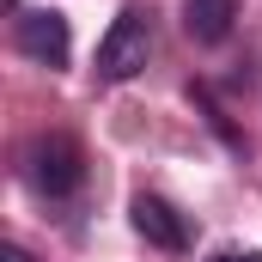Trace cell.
Here are the masks:
<instances>
[{"label": "cell", "mask_w": 262, "mask_h": 262, "mask_svg": "<svg viewBox=\"0 0 262 262\" xmlns=\"http://www.w3.org/2000/svg\"><path fill=\"white\" fill-rule=\"evenodd\" d=\"M152 61V6H140V0H128L116 18H110V31L98 37V85H122V79H134L140 67Z\"/></svg>", "instance_id": "6da1fadb"}, {"label": "cell", "mask_w": 262, "mask_h": 262, "mask_svg": "<svg viewBox=\"0 0 262 262\" xmlns=\"http://www.w3.org/2000/svg\"><path fill=\"white\" fill-rule=\"evenodd\" d=\"M25 177H31L43 195L79 189V177H85V152H79V140H73V134H37V140L25 146Z\"/></svg>", "instance_id": "7a4b0ae2"}, {"label": "cell", "mask_w": 262, "mask_h": 262, "mask_svg": "<svg viewBox=\"0 0 262 262\" xmlns=\"http://www.w3.org/2000/svg\"><path fill=\"white\" fill-rule=\"evenodd\" d=\"M12 43H18V55L37 67H67V55H73V31H67V18L55 12V6H37V12H25L18 25H12Z\"/></svg>", "instance_id": "3957f363"}, {"label": "cell", "mask_w": 262, "mask_h": 262, "mask_svg": "<svg viewBox=\"0 0 262 262\" xmlns=\"http://www.w3.org/2000/svg\"><path fill=\"white\" fill-rule=\"evenodd\" d=\"M134 232H140L152 250H171V256H183V250L195 244V226H189L165 195H134Z\"/></svg>", "instance_id": "277c9868"}, {"label": "cell", "mask_w": 262, "mask_h": 262, "mask_svg": "<svg viewBox=\"0 0 262 262\" xmlns=\"http://www.w3.org/2000/svg\"><path fill=\"white\" fill-rule=\"evenodd\" d=\"M238 18V0H183V31L195 43H226Z\"/></svg>", "instance_id": "5b68a950"}, {"label": "cell", "mask_w": 262, "mask_h": 262, "mask_svg": "<svg viewBox=\"0 0 262 262\" xmlns=\"http://www.w3.org/2000/svg\"><path fill=\"white\" fill-rule=\"evenodd\" d=\"M213 262H262V250H226V256H213Z\"/></svg>", "instance_id": "8992f818"}, {"label": "cell", "mask_w": 262, "mask_h": 262, "mask_svg": "<svg viewBox=\"0 0 262 262\" xmlns=\"http://www.w3.org/2000/svg\"><path fill=\"white\" fill-rule=\"evenodd\" d=\"M0 262H31V256H25L18 244H0Z\"/></svg>", "instance_id": "52a82bcc"}]
</instances>
